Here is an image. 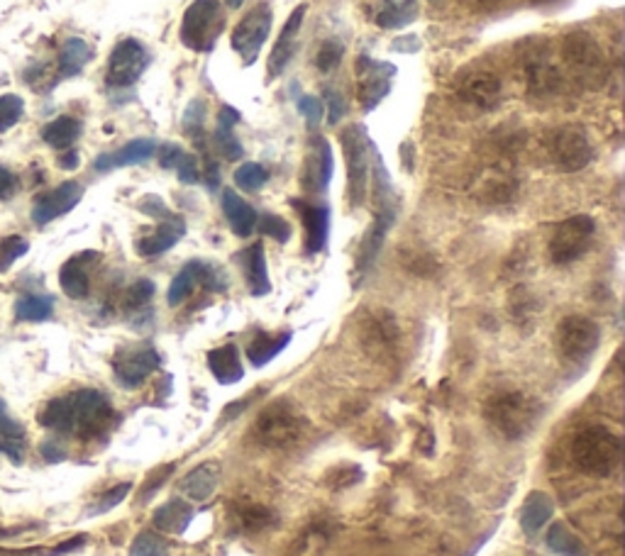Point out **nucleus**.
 Segmentation results:
<instances>
[{
	"mask_svg": "<svg viewBox=\"0 0 625 556\" xmlns=\"http://www.w3.org/2000/svg\"><path fill=\"white\" fill-rule=\"evenodd\" d=\"M225 3H227V8H233V10H237V8H240V5L245 3V0H225Z\"/></svg>",
	"mask_w": 625,
	"mask_h": 556,
	"instance_id": "60",
	"label": "nucleus"
},
{
	"mask_svg": "<svg viewBox=\"0 0 625 556\" xmlns=\"http://www.w3.org/2000/svg\"><path fill=\"white\" fill-rule=\"evenodd\" d=\"M521 74L525 91L533 98H550L560 91L562 74L550 56V45L530 42L521 54Z\"/></svg>",
	"mask_w": 625,
	"mask_h": 556,
	"instance_id": "9",
	"label": "nucleus"
},
{
	"mask_svg": "<svg viewBox=\"0 0 625 556\" xmlns=\"http://www.w3.org/2000/svg\"><path fill=\"white\" fill-rule=\"evenodd\" d=\"M115 422V410L108 395L96 389H82L54 399L39 413V425L59 434H74L78 440H98Z\"/></svg>",
	"mask_w": 625,
	"mask_h": 556,
	"instance_id": "1",
	"label": "nucleus"
},
{
	"mask_svg": "<svg viewBox=\"0 0 625 556\" xmlns=\"http://www.w3.org/2000/svg\"><path fill=\"white\" fill-rule=\"evenodd\" d=\"M86 254L74 256L68 260L62 271H59V283H62V291L72 298V301H84V298L91 293V278L86 271Z\"/></svg>",
	"mask_w": 625,
	"mask_h": 556,
	"instance_id": "32",
	"label": "nucleus"
},
{
	"mask_svg": "<svg viewBox=\"0 0 625 556\" xmlns=\"http://www.w3.org/2000/svg\"><path fill=\"white\" fill-rule=\"evenodd\" d=\"M159 164L164 168H174L182 184H198L203 178L196 162V154L186 152V149L178 144H164L159 149Z\"/></svg>",
	"mask_w": 625,
	"mask_h": 556,
	"instance_id": "28",
	"label": "nucleus"
},
{
	"mask_svg": "<svg viewBox=\"0 0 625 556\" xmlns=\"http://www.w3.org/2000/svg\"><path fill=\"white\" fill-rule=\"evenodd\" d=\"M601 327L584 315L564 317L558 327V352L567 364H587L599 350Z\"/></svg>",
	"mask_w": 625,
	"mask_h": 556,
	"instance_id": "8",
	"label": "nucleus"
},
{
	"mask_svg": "<svg viewBox=\"0 0 625 556\" xmlns=\"http://www.w3.org/2000/svg\"><path fill=\"white\" fill-rule=\"evenodd\" d=\"M59 166L62 168H76L78 166V154L76 152H66L59 156Z\"/></svg>",
	"mask_w": 625,
	"mask_h": 556,
	"instance_id": "59",
	"label": "nucleus"
},
{
	"mask_svg": "<svg viewBox=\"0 0 625 556\" xmlns=\"http://www.w3.org/2000/svg\"><path fill=\"white\" fill-rule=\"evenodd\" d=\"M501 78L486 68H476L460 78L458 96L476 111H493L501 103Z\"/></svg>",
	"mask_w": 625,
	"mask_h": 556,
	"instance_id": "17",
	"label": "nucleus"
},
{
	"mask_svg": "<svg viewBox=\"0 0 625 556\" xmlns=\"http://www.w3.org/2000/svg\"><path fill=\"white\" fill-rule=\"evenodd\" d=\"M20 188V178L17 174L10 172V168L0 166V201H8V198H13Z\"/></svg>",
	"mask_w": 625,
	"mask_h": 556,
	"instance_id": "55",
	"label": "nucleus"
},
{
	"mask_svg": "<svg viewBox=\"0 0 625 556\" xmlns=\"http://www.w3.org/2000/svg\"><path fill=\"white\" fill-rule=\"evenodd\" d=\"M552 156L564 172H582L593 159L591 139L582 127H562V130L552 135Z\"/></svg>",
	"mask_w": 625,
	"mask_h": 556,
	"instance_id": "16",
	"label": "nucleus"
},
{
	"mask_svg": "<svg viewBox=\"0 0 625 556\" xmlns=\"http://www.w3.org/2000/svg\"><path fill=\"white\" fill-rule=\"evenodd\" d=\"M191 520H193V505L184 498L168 501L154 513V528L162 532H172V534L186 532Z\"/></svg>",
	"mask_w": 625,
	"mask_h": 556,
	"instance_id": "31",
	"label": "nucleus"
},
{
	"mask_svg": "<svg viewBox=\"0 0 625 556\" xmlns=\"http://www.w3.org/2000/svg\"><path fill=\"white\" fill-rule=\"evenodd\" d=\"M223 213L237 237H250L254 232L257 220H260L254 207L235 191H223Z\"/></svg>",
	"mask_w": 625,
	"mask_h": 556,
	"instance_id": "25",
	"label": "nucleus"
},
{
	"mask_svg": "<svg viewBox=\"0 0 625 556\" xmlns=\"http://www.w3.org/2000/svg\"><path fill=\"white\" fill-rule=\"evenodd\" d=\"M274 13L270 3H257L250 13H247L240 23H237L230 45L237 52V56L242 59L245 66L254 64L262 54V47L266 45L272 33Z\"/></svg>",
	"mask_w": 625,
	"mask_h": 556,
	"instance_id": "11",
	"label": "nucleus"
},
{
	"mask_svg": "<svg viewBox=\"0 0 625 556\" xmlns=\"http://www.w3.org/2000/svg\"><path fill=\"white\" fill-rule=\"evenodd\" d=\"M484 417L505 440L518 442L538 427L542 417V405L518 391H503L486 401Z\"/></svg>",
	"mask_w": 625,
	"mask_h": 556,
	"instance_id": "3",
	"label": "nucleus"
},
{
	"mask_svg": "<svg viewBox=\"0 0 625 556\" xmlns=\"http://www.w3.org/2000/svg\"><path fill=\"white\" fill-rule=\"evenodd\" d=\"M462 3L472 10H482V13H486V10L499 8L503 0H462Z\"/></svg>",
	"mask_w": 625,
	"mask_h": 556,
	"instance_id": "57",
	"label": "nucleus"
},
{
	"mask_svg": "<svg viewBox=\"0 0 625 556\" xmlns=\"http://www.w3.org/2000/svg\"><path fill=\"white\" fill-rule=\"evenodd\" d=\"M530 3H535V5H542V3H552V0H530Z\"/></svg>",
	"mask_w": 625,
	"mask_h": 556,
	"instance_id": "61",
	"label": "nucleus"
},
{
	"mask_svg": "<svg viewBox=\"0 0 625 556\" xmlns=\"http://www.w3.org/2000/svg\"><path fill=\"white\" fill-rule=\"evenodd\" d=\"M305 13H309V5L301 3L289 15V20H286V25L282 27L279 39L274 42L272 56H270V76H274V78L282 76L286 72V66L291 64L293 52H296V37H299V33H301Z\"/></svg>",
	"mask_w": 625,
	"mask_h": 556,
	"instance_id": "19",
	"label": "nucleus"
},
{
	"mask_svg": "<svg viewBox=\"0 0 625 556\" xmlns=\"http://www.w3.org/2000/svg\"><path fill=\"white\" fill-rule=\"evenodd\" d=\"M130 556H168V549H166V542L159 538L157 532L145 530L135 538L133 547H130Z\"/></svg>",
	"mask_w": 625,
	"mask_h": 556,
	"instance_id": "47",
	"label": "nucleus"
},
{
	"mask_svg": "<svg viewBox=\"0 0 625 556\" xmlns=\"http://www.w3.org/2000/svg\"><path fill=\"white\" fill-rule=\"evenodd\" d=\"M203 274H205V262H188L182 271L174 276L172 286H168L166 303L176 307L182 305L186 298H191L198 286H203Z\"/></svg>",
	"mask_w": 625,
	"mask_h": 556,
	"instance_id": "33",
	"label": "nucleus"
},
{
	"mask_svg": "<svg viewBox=\"0 0 625 556\" xmlns=\"http://www.w3.org/2000/svg\"><path fill=\"white\" fill-rule=\"evenodd\" d=\"M342 147L347 159V198L352 207H362L370 195V181L374 174V142L366 135L364 125H352L342 132Z\"/></svg>",
	"mask_w": 625,
	"mask_h": 556,
	"instance_id": "5",
	"label": "nucleus"
},
{
	"mask_svg": "<svg viewBox=\"0 0 625 556\" xmlns=\"http://www.w3.org/2000/svg\"><path fill=\"white\" fill-rule=\"evenodd\" d=\"M25 430L23 425H17L13 417L8 415L5 403L0 401V454H5L15 464L23 462L25 454Z\"/></svg>",
	"mask_w": 625,
	"mask_h": 556,
	"instance_id": "34",
	"label": "nucleus"
},
{
	"mask_svg": "<svg viewBox=\"0 0 625 556\" xmlns=\"http://www.w3.org/2000/svg\"><path fill=\"white\" fill-rule=\"evenodd\" d=\"M289 342H291V332H284L279 337L260 332L250 342V346H247V356H250L252 366H257V369H260V366L270 364L274 356H279L286 350V346H289Z\"/></svg>",
	"mask_w": 625,
	"mask_h": 556,
	"instance_id": "36",
	"label": "nucleus"
},
{
	"mask_svg": "<svg viewBox=\"0 0 625 556\" xmlns=\"http://www.w3.org/2000/svg\"><path fill=\"white\" fill-rule=\"evenodd\" d=\"M545 544L560 556H587V544L574 534L564 522H554L545 534Z\"/></svg>",
	"mask_w": 625,
	"mask_h": 556,
	"instance_id": "39",
	"label": "nucleus"
},
{
	"mask_svg": "<svg viewBox=\"0 0 625 556\" xmlns=\"http://www.w3.org/2000/svg\"><path fill=\"white\" fill-rule=\"evenodd\" d=\"M159 364H162V356H159L152 344L125 346V350L115 354L113 371L123 389H137L159 369Z\"/></svg>",
	"mask_w": 625,
	"mask_h": 556,
	"instance_id": "14",
	"label": "nucleus"
},
{
	"mask_svg": "<svg viewBox=\"0 0 625 556\" xmlns=\"http://www.w3.org/2000/svg\"><path fill=\"white\" fill-rule=\"evenodd\" d=\"M393 223H396V205L391 203V195H389L382 201L379 213H376L372 227L366 230L364 240L360 244V254H357V266H354L357 283H360L362 278L372 271V266L376 264V260H379L382 247L386 242V235L391 232Z\"/></svg>",
	"mask_w": 625,
	"mask_h": 556,
	"instance_id": "15",
	"label": "nucleus"
},
{
	"mask_svg": "<svg viewBox=\"0 0 625 556\" xmlns=\"http://www.w3.org/2000/svg\"><path fill=\"white\" fill-rule=\"evenodd\" d=\"M84 542H86V538H84V534H82V538H74L72 542H64V544H59L57 549H52V556H62V554H66V552H74V549L82 547Z\"/></svg>",
	"mask_w": 625,
	"mask_h": 556,
	"instance_id": "58",
	"label": "nucleus"
},
{
	"mask_svg": "<svg viewBox=\"0 0 625 556\" xmlns=\"http://www.w3.org/2000/svg\"><path fill=\"white\" fill-rule=\"evenodd\" d=\"M221 471L223 469L217 462H203L201 466H196L193 471H188L184 476L178 491H182L188 501L203 503V501L211 498L217 489V483H221Z\"/></svg>",
	"mask_w": 625,
	"mask_h": 556,
	"instance_id": "22",
	"label": "nucleus"
},
{
	"mask_svg": "<svg viewBox=\"0 0 625 556\" xmlns=\"http://www.w3.org/2000/svg\"><path fill=\"white\" fill-rule=\"evenodd\" d=\"M562 62L567 66L570 76L579 86L589 88V91H599L609 78V64L607 54H603L601 45L584 29H574V33L564 35L562 39Z\"/></svg>",
	"mask_w": 625,
	"mask_h": 556,
	"instance_id": "4",
	"label": "nucleus"
},
{
	"mask_svg": "<svg viewBox=\"0 0 625 556\" xmlns=\"http://www.w3.org/2000/svg\"><path fill=\"white\" fill-rule=\"evenodd\" d=\"M299 113L305 117V125H309V130H313V127H317V125H321V121H323L325 105H323L321 98L303 96L301 101H299Z\"/></svg>",
	"mask_w": 625,
	"mask_h": 556,
	"instance_id": "51",
	"label": "nucleus"
},
{
	"mask_svg": "<svg viewBox=\"0 0 625 556\" xmlns=\"http://www.w3.org/2000/svg\"><path fill=\"white\" fill-rule=\"evenodd\" d=\"M242 262V271L247 278V288H250L252 295H266L272 291V281H270V271H266V256H264V247L262 242H254L252 247L240 254Z\"/></svg>",
	"mask_w": 625,
	"mask_h": 556,
	"instance_id": "23",
	"label": "nucleus"
},
{
	"mask_svg": "<svg viewBox=\"0 0 625 556\" xmlns=\"http://www.w3.org/2000/svg\"><path fill=\"white\" fill-rule=\"evenodd\" d=\"M184 132L196 139L198 144L203 147V137H205V101L196 98V101L188 103L186 113H184Z\"/></svg>",
	"mask_w": 625,
	"mask_h": 556,
	"instance_id": "42",
	"label": "nucleus"
},
{
	"mask_svg": "<svg viewBox=\"0 0 625 556\" xmlns=\"http://www.w3.org/2000/svg\"><path fill=\"white\" fill-rule=\"evenodd\" d=\"M140 211L145 215H150V217H162V220H172V211L164 205L162 198H157V195H147L145 201L140 203Z\"/></svg>",
	"mask_w": 625,
	"mask_h": 556,
	"instance_id": "54",
	"label": "nucleus"
},
{
	"mask_svg": "<svg viewBox=\"0 0 625 556\" xmlns=\"http://www.w3.org/2000/svg\"><path fill=\"white\" fill-rule=\"evenodd\" d=\"M133 491V483L130 481H125V483H117V485H113L111 491H105L101 498L96 501V505L91 510H88V515H103V513H108V510H113L115 505H121L125 498H127V493Z\"/></svg>",
	"mask_w": 625,
	"mask_h": 556,
	"instance_id": "49",
	"label": "nucleus"
},
{
	"mask_svg": "<svg viewBox=\"0 0 625 556\" xmlns=\"http://www.w3.org/2000/svg\"><path fill=\"white\" fill-rule=\"evenodd\" d=\"M291 205L301 213V220L305 227V252L309 254L323 252V247L327 244V235H330V207L303 201H291Z\"/></svg>",
	"mask_w": 625,
	"mask_h": 556,
	"instance_id": "20",
	"label": "nucleus"
},
{
	"mask_svg": "<svg viewBox=\"0 0 625 556\" xmlns=\"http://www.w3.org/2000/svg\"><path fill=\"white\" fill-rule=\"evenodd\" d=\"M25 115V101L15 93L0 96V132H8Z\"/></svg>",
	"mask_w": 625,
	"mask_h": 556,
	"instance_id": "45",
	"label": "nucleus"
},
{
	"mask_svg": "<svg viewBox=\"0 0 625 556\" xmlns=\"http://www.w3.org/2000/svg\"><path fill=\"white\" fill-rule=\"evenodd\" d=\"M157 154V142L154 139H133L125 147L115 149V152L101 154L93 162L96 172H113V168H125L135 164H145Z\"/></svg>",
	"mask_w": 625,
	"mask_h": 556,
	"instance_id": "21",
	"label": "nucleus"
},
{
	"mask_svg": "<svg viewBox=\"0 0 625 556\" xmlns=\"http://www.w3.org/2000/svg\"><path fill=\"white\" fill-rule=\"evenodd\" d=\"M147 66H150L147 49L137 39H123L121 45H115L108 62L105 81L111 88H130L140 81Z\"/></svg>",
	"mask_w": 625,
	"mask_h": 556,
	"instance_id": "13",
	"label": "nucleus"
},
{
	"mask_svg": "<svg viewBox=\"0 0 625 556\" xmlns=\"http://www.w3.org/2000/svg\"><path fill=\"white\" fill-rule=\"evenodd\" d=\"M82 198H84V186L76 181H66L62 186H57L54 191L42 193L33 205L35 225L42 227L57 220V217L72 213L74 207L82 203Z\"/></svg>",
	"mask_w": 625,
	"mask_h": 556,
	"instance_id": "18",
	"label": "nucleus"
},
{
	"mask_svg": "<svg viewBox=\"0 0 625 556\" xmlns=\"http://www.w3.org/2000/svg\"><path fill=\"white\" fill-rule=\"evenodd\" d=\"M176 471V464H164V466H159V471H154L152 476H150V481L145 483V489H142V503H147L152 498V495L162 489V485L166 483V479L168 476H172Z\"/></svg>",
	"mask_w": 625,
	"mask_h": 556,
	"instance_id": "52",
	"label": "nucleus"
},
{
	"mask_svg": "<svg viewBox=\"0 0 625 556\" xmlns=\"http://www.w3.org/2000/svg\"><path fill=\"white\" fill-rule=\"evenodd\" d=\"M342 56H345V45L340 42V39H335V37L325 39V42L321 45V49H317V54H315L317 72H323V74L335 72V68L340 66Z\"/></svg>",
	"mask_w": 625,
	"mask_h": 556,
	"instance_id": "44",
	"label": "nucleus"
},
{
	"mask_svg": "<svg viewBox=\"0 0 625 556\" xmlns=\"http://www.w3.org/2000/svg\"><path fill=\"white\" fill-rule=\"evenodd\" d=\"M597 223L589 215H572L558 225L550 240V260L558 266H567L587 254Z\"/></svg>",
	"mask_w": 625,
	"mask_h": 556,
	"instance_id": "10",
	"label": "nucleus"
},
{
	"mask_svg": "<svg viewBox=\"0 0 625 556\" xmlns=\"http://www.w3.org/2000/svg\"><path fill=\"white\" fill-rule=\"evenodd\" d=\"M233 518L237 520V525H240V530L247 534H260L264 530H270L272 525H276V515L260 503L237 505Z\"/></svg>",
	"mask_w": 625,
	"mask_h": 556,
	"instance_id": "37",
	"label": "nucleus"
},
{
	"mask_svg": "<svg viewBox=\"0 0 625 556\" xmlns=\"http://www.w3.org/2000/svg\"><path fill=\"white\" fill-rule=\"evenodd\" d=\"M623 446L621 437L607 425H589L572 440V462L577 469L597 476V479H609L621 466Z\"/></svg>",
	"mask_w": 625,
	"mask_h": 556,
	"instance_id": "2",
	"label": "nucleus"
},
{
	"mask_svg": "<svg viewBox=\"0 0 625 556\" xmlns=\"http://www.w3.org/2000/svg\"><path fill=\"white\" fill-rule=\"evenodd\" d=\"M430 3H433V5H442V3H445V0H430Z\"/></svg>",
	"mask_w": 625,
	"mask_h": 556,
	"instance_id": "62",
	"label": "nucleus"
},
{
	"mask_svg": "<svg viewBox=\"0 0 625 556\" xmlns=\"http://www.w3.org/2000/svg\"><path fill=\"white\" fill-rule=\"evenodd\" d=\"M396 76V66L391 62H379L362 54L357 59V101H360L364 113H372L379 108L386 96L391 93Z\"/></svg>",
	"mask_w": 625,
	"mask_h": 556,
	"instance_id": "12",
	"label": "nucleus"
},
{
	"mask_svg": "<svg viewBox=\"0 0 625 556\" xmlns=\"http://www.w3.org/2000/svg\"><path fill=\"white\" fill-rule=\"evenodd\" d=\"M186 235V223L182 217H172V220H164L162 225L157 227V232L142 237L140 242H137V252L142 256H159L172 250L176 242H182V237Z\"/></svg>",
	"mask_w": 625,
	"mask_h": 556,
	"instance_id": "24",
	"label": "nucleus"
},
{
	"mask_svg": "<svg viewBox=\"0 0 625 556\" xmlns=\"http://www.w3.org/2000/svg\"><path fill=\"white\" fill-rule=\"evenodd\" d=\"M29 252V242L25 237L13 235V237H5L3 242H0V274H5L10 266H13L17 260H23V256Z\"/></svg>",
	"mask_w": 625,
	"mask_h": 556,
	"instance_id": "46",
	"label": "nucleus"
},
{
	"mask_svg": "<svg viewBox=\"0 0 625 556\" xmlns=\"http://www.w3.org/2000/svg\"><path fill=\"white\" fill-rule=\"evenodd\" d=\"M317 147L313 149V186L317 191H325L327 186L333 181V172H335V159H333V147L327 139H317Z\"/></svg>",
	"mask_w": 625,
	"mask_h": 556,
	"instance_id": "41",
	"label": "nucleus"
},
{
	"mask_svg": "<svg viewBox=\"0 0 625 556\" xmlns=\"http://www.w3.org/2000/svg\"><path fill=\"white\" fill-rule=\"evenodd\" d=\"M93 59L91 47H88L82 37H72L64 45L62 54H59V78H74L86 68V64Z\"/></svg>",
	"mask_w": 625,
	"mask_h": 556,
	"instance_id": "35",
	"label": "nucleus"
},
{
	"mask_svg": "<svg viewBox=\"0 0 625 556\" xmlns=\"http://www.w3.org/2000/svg\"><path fill=\"white\" fill-rule=\"evenodd\" d=\"M225 27V17L217 0H193L186 8L184 23H182V45L191 49V52H213Z\"/></svg>",
	"mask_w": 625,
	"mask_h": 556,
	"instance_id": "6",
	"label": "nucleus"
},
{
	"mask_svg": "<svg viewBox=\"0 0 625 556\" xmlns=\"http://www.w3.org/2000/svg\"><path fill=\"white\" fill-rule=\"evenodd\" d=\"M154 283L147 281V278H140V281H135L130 288H127L125 293V307L127 311H140L147 303L154 298Z\"/></svg>",
	"mask_w": 625,
	"mask_h": 556,
	"instance_id": "48",
	"label": "nucleus"
},
{
	"mask_svg": "<svg viewBox=\"0 0 625 556\" xmlns=\"http://www.w3.org/2000/svg\"><path fill=\"white\" fill-rule=\"evenodd\" d=\"M260 223V230L264 232V235H270V237H274L276 242H282V244H286L291 240V225L284 220V217H279V215H264L262 220H257Z\"/></svg>",
	"mask_w": 625,
	"mask_h": 556,
	"instance_id": "50",
	"label": "nucleus"
},
{
	"mask_svg": "<svg viewBox=\"0 0 625 556\" xmlns=\"http://www.w3.org/2000/svg\"><path fill=\"white\" fill-rule=\"evenodd\" d=\"M54 315V301L49 295L29 293L15 303V317L20 323H45Z\"/></svg>",
	"mask_w": 625,
	"mask_h": 556,
	"instance_id": "40",
	"label": "nucleus"
},
{
	"mask_svg": "<svg viewBox=\"0 0 625 556\" xmlns=\"http://www.w3.org/2000/svg\"><path fill=\"white\" fill-rule=\"evenodd\" d=\"M303 432V417L296 413L291 403L276 401L266 408L252 427V437L257 444L270 446V450H286Z\"/></svg>",
	"mask_w": 625,
	"mask_h": 556,
	"instance_id": "7",
	"label": "nucleus"
},
{
	"mask_svg": "<svg viewBox=\"0 0 625 556\" xmlns=\"http://www.w3.org/2000/svg\"><path fill=\"white\" fill-rule=\"evenodd\" d=\"M240 123V113L235 111V108L225 105L221 108V115H217V127H215V135H213V142L215 149L221 152L225 159H242L245 156V149L240 144V139L235 137V125Z\"/></svg>",
	"mask_w": 625,
	"mask_h": 556,
	"instance_id": "26",
	"label": "nucleus"
},
{
	"mask_svg": "<svg viewBox=\"0 0 625 556\" xmlns=\"http://www.w3.org/2000/svg\"><path fill=\"white\" fill-rule=\"evenodd\" d=\"M208 369H211V374L223 386L242 381V376H245L240 352H237L235 344H225V346H217V350L213 352H208Z\"/></svg>",
	"mask_w": 625,
	"mask_h": 556,
	"instance_id": "27",
	"label": "nucleus"
},
{
	"mask_svg": "<svg viewBox=\"0 0 625 556\" xmlns=\"http://www.w3.org/2000/svg\"><path fill=\"white\" fill-rule=\"evenodd\" d=\"M39 452H42V456L47 462H64L66 459V452L59 446L57 440H49L45 442L42 446H39Z\"/></svg>",
	"mask_w": 625,
	"mask_h": 556,
	"instance_id": "56",
	"label": "nucleus"
},
{
	"mask_svg": "<svg viewBox=\"0 0 625 556\" xmlns=\"http://www.w3.org/2000/svg\"><path fill=\"white\" fill-rule=\"evenodd\" d=\"M84 132V125L76 121L72 115H62L52 121L49 125H45L42 130V139L45 142L52 147V149H68L72 147L78 137Z\"/></svg>",
	"mask_w": 625,
	"mask_h": 556,
	"instance_id": "38",
	"label": "nucleus"
},
{
	"mask_svg": "<svg viewBox=\"0 0 625 556\" xmlns=\"http://www.w3.org/2000/svg\"><path fill=\"white\" fill-rule=\"evenodd\" d=\"M325 101H327V123L337 125L342 121V115L347 113L345 98L337 91H333V88H325Z\"/></svg>",
	"mask_w": 625,
	"mask_h": 556,
	"instance_id": "53",
	"label": "nucleus"
},
{
	"mask_svg": "<svg viewBox=\"0 0 625 556\" xmlns=\"http://www.w3.org/2000/svg\"><path fill=\"white\" fill-rule=\"evenodd\" d=\"M554 515V503L548 493L533 491L521 508V528L525 534H538Z\"/></svg>",
	"mask_w": 625,
	"mask_h": 556,
	"instance_id": "29",
	"label": "nucleus"
},
{
	"mask_svg": "<svg viewBox=\"0 0 625 556\" xmlns=\"http://www.w3.org/2000/svg\"><path fill=\"white\" fill-rule=\"evenodd\" d=\"M270 181V172L262 164L247 162L235 172V184L242 188V191H260L262 186Z\"/></svg>",
	"mask_w": 625,
	"mask_h": 556,
	"instance_id": "43",
	"label": "nucleus"
},
{
	"mask_svg": "<svg viewBox=\"0 0 625 556\" xmlns=\"http://www.w3.org/2000/svg\"><path fill=\"white\" fill-rule=\"evenodd\" d=\"M421 15L418 0H384L379 13H376L374 23L382 29H403L415 23Z\"/></svg>",
	"mask_w": 625,
	"mask_h": 556,
	"instance_id": "30",
	"label": "nucleus"
}]
</instances>
